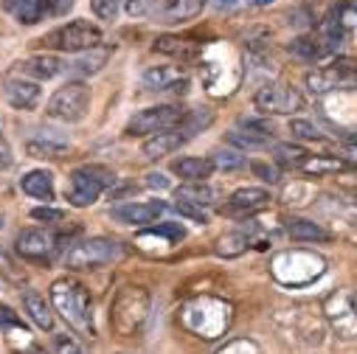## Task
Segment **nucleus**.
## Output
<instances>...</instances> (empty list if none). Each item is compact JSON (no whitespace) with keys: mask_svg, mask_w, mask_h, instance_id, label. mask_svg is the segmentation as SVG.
Wrapping results in <instances>:
<instances>
[{"mask_svg":"<svg viewBox=\"0 0 357 354\" xmlns=\"http://www.w3.org/2000/svg\"><path fill=\"white\" fill-rule=\"evenodd\" d=\"M51 301L56 312L82 334H93V312H91V295L73 279H59L51 284Z\"/></svg>","mask_w":357,"mask_h":354,"instance_id":"obj_1","label":"nucleus"},{"mask_svg":"<svg viewBox=\"0 0 357 354\" xmlns=\"http://www.w3.org/2000/svg\"><path fill=\"white\" fill-rule=\"evenodd\" d=\"M116 183V174L105 166H96V163H84V166H76L68 177V203L76 206V208H87V206H93L102 192L107 186Z\"/></svg>","mask_w":357,"mask_h":354,"instance_id":"obj_2","label":"nucleus"},{"mask_svg":"<svg viewBox=\"0 0 357 354\" xmlns=\"http://www.w3.org/2000/svg\"><path fill=\"white\" fill-rule=\"evenodd\" d=\"M183 326L200 337H220L231 323V307L217 298H197L181 312Z\"/></svg>","mask_w":357,"mask_h":354,"instance_id":"obj_3","label":"nucleus"},{"mask_svg":"<svg viewBox=\"0 0 357 354\" xmlns=\"http://www.w3.org/2000/svg\"><path fill=\"white\" fill-rule=\"evenodd\" d=\"M45 48L51 51H62V54H82V51H91V48H99L102 45V29L87 23V20H70L54 31H48L43 40H40Z\"/></svg>","mask_w":357,"mask_h":354,"instance_id":"obj_4","label":"nucleus"},{"mask_svg":"<svg viewBox=\"0 0 357 354\" xmlns=\"http://www.w3.org/2000/svg\"><path fill=\"white\" fill-rule=\"evenodd\" d=\"M87 107H91V87L84 82H68L62 87H56L54 96L45 105V116L65 121V124H76L87 116Z\"/></svg>","mask_w":357,"mask_h":354,"instance_id":"obj_5","label":"nucleus"},{"mask_svg":"<svg viewBox=\"0 0 357 354\" xmlns=\"http://www.w3.org/2000/svg\"><path fill=\"white\" fill-rule=\"evenodd\" d=\"M124 247L116 242V239H107V236H91L79 245H73L65 256V264L73 270H96V268H105V264L121 259Z\"/></svg>","mask_w":357,"mask_h":354,"instance_id":"obj_6","label":"nucleus"},{"mask_svg":"<svg viewBox=\"0 0 357 354\" xmlns=\"http://www.w3.org/2000/svg\"><path fill=\"white\" fill-rule=\"evenodd\" d=\"M349 40H357V0H337L321 23V43L337 51Z\"/></svg>","mask_w":357,"mask_h":354,"instance_id":"obj_7","label":"nucleus"},{"mask_svg":"<svg viewBox=\"0 0 357 354\" xmlns=\"http://www.w3.org/2000/svg\"><path fill=\"white\" fill-rule=\"evenodd\" d=\"M146 312H149V295H146L141 287H127V290L113 301L110 323L116 326L119 334L130 337V334H135V332L144 326Z\"/></svg>","mask_w":357,"mask_h":354,"instance_id":"obj_8","label":"nucleus"},{"mask_svg":"<svg viewBox=\"0 0 357 354\" xmlns=\"http://www.w3.org/2000/svg\"><path fill=\"white\" fill-rule=\"evenodd\" d=\"M253 105L264 116H290V113L304 107V99H301V93L296 91V87H290V84L267 82V84H261L256 91Z\"/></svg>","mask_w":357,"mask_h":354,"instance_id":"obj_9","label":"nucleus"},{"mask_svg":"<svg viewBox=\"0 0 357 354\" xmlns=\"http://www.w3.org/2000/svg\"><path fill=\"white\" fill-rule=\"evenodd\" d=\"M186 110H181L177 105H158V107H146L141 113H135L130 121H127V135H155V132H163V130H174L177 124L183 121Z\"/></svg>","mask_w":357,"mask_h":354,"instance_id":"obj_10","label":"nucleus"},{"mask_svg":"<svg viewBox=\"0 0 357 354\" xmlns=\"http://www.w3.org/2000/svg\"><path fill=\"white\" fill-rule=\"evenodd\" d=\"M324 315L340 337H357V290H337L324 301Z\"/></svg>","mask_w":357,"mask_h":354,"instance_id":"obj_11","label":"nucleus"},{"mask_svg":"<svg viewBox=\"0 0 357 354\" xmlns=\"http://www.w3.org/2000/svg\"><path fill=\"white\" fill-rule=\"evenodd\" d=\"M351 84H357V68L351 62H337V65L307 73V87L315 96H326L332 91H343V87H351Z\"/></svg>","mask_w":357,"mask_h":354,"instance_id":"obj_12","label":"nucleus"},{"mask_svg":"<svg viewBox=\"0 0 357 354\" xmlns=\"http://www.w3.org/2000/svg\"><path fill=\"white\" fill-rule=\"evenodd\" d=\"M15 250L29 261H48L54 256L56 245H54L51 233L40 231V228H23L15 239Z\"/></svg>","mask_w":357,"mask_h":354,"instance_id":"obj_13","label":"nucleus"},{"mask_svg":"<svg viewBox=\"0 0 357 354\" xmlns=\"http://www.w3.org/2000/svg\"><path fill=\"white\" fill-rule=\"evenodd\" d=\"M271 206V192L267 189H253V186H245V189H236L228 203L220 208L225 217H248V214H256L261 208Z\"/></svg>","mask_w":357,"mask_h":354,"instance_id":"obj_14","label":"nucleus"},{"mask_svg":"<svg viewBox=\"0 0 357 354\" xmlns=\"http://www.w3.org/2000/svg\"><path fill=\"white\" fill-rule=\"evenodd\" d=\"M206 3L208 0H155V9L149 17L155 23H183L197 17Z\"/></svg>","mask_w":357,"mask_h":354,"instance_id":"obj_15","label":"nucleus"},{"mask_svg":"<svg viewBox=\"0 0 357 354\" xmlns=\"http://www.w3.org/2000/svg\"><path fill=\"white\" fill-rule=\"evenodd\" d=\"M166 211L163 200H149V203H127V206H116L110 211V217L121 225H149L155 222L160 214Z\"/></svg>","mask_w":357,"mask_h":354,"instance_id":"obj_16","label":"nucleus"},{"mask_svg":"<svg viewBox=\"0 0 357 354\" xmlns=\"http://www.w3.org/2000/svg\"><path fill=\"white\" fill-rule=\"evenodd\" d=\"M3 96L15 110H34L40 105V84L20 79V76H12L3 84Z\"/></svg>","mask_w":357,"mask_h":354,"instance_id":"obj_17","label":"nucleus"},{"mask_svg":"<svg viewBox=\"0 0 357 354\" xmlns=\"http://www.w3.org/2000/svg\"><path fill=\"white\" fill-rule=\"evenodd\" d=\"M144 84L152 87V91H177V93H183L189 82L181 73V68H174V65H155V68L144 70Z\"/></svg>","mask_w":357,"mask_h":354,"instance_id":"obj_18","label":"nucleus"},{"mask_svg":"<svg viewBox=\"0 0 357 354\" xmlns=\"http://www.w3.org/2000/svg\"><path fill=\"white\" fill-rule=\"evenodd\" d=\"M26 152L31 157H62L68 152V138L59 135L56 130H40V135L29 138Z\"/></svg>","mask_w":357,"mask_h":354,"instance_id":"obj_19","label":"nucleus"},{"mask_svg":"<svg viewBox=\"0 0 357 354\" xmlns=\"http://www.w3.org/2000/svg\"><path fill=\"white\" fill-rule=\"evenodd\" d=\"M189 138L181 132V130H163V132H155L152 138H146V144H144V157H149V160H155V157H166V155H172L174 149H181L183 144H186Z\"/></svg>","mask_w":357,"mask_h":354,"instance_id":"obj_20","label":"nucleus"},{"mask_svg":"<svg viewBox=\"0 0 357 354\" xmlns=\"http://www.w3.org/2000/svg\"><path fill=\"white\" fill-rule=\"evenodd\" d=\"M110 48H91V51H82V54H76L70 62H65V70L68 73H76V76H93V73H99L105 65H107V59H110Z\"/></svg>","mask_w":357,"mask_h":354,"instance_id":"obj_21","label":"nucleus"},{"mask_svg":"<svg viewBox=\"0 0 357 354\" xmlns=\"http://www.w3.org/2000/svg\"><path fill=\"white\" fill-rule=\"evenodd\" d=\"M20 189L34 200L51 203L54 200V174L45 169H31L20 177Z\"/></svg>","mask_w":357,"mask_h":354,"instance_id":"obj_22","label":"nucleus"},{"mask_svg":"<svg viewBox=\"0 0 357 354\" xmlns=\"http://www.w3.org/2000/svg\"><path fill=\"white\" fill-rule=\"evenodd\" d=\"M65 70V62L51 56V54H40V56H31V59H23L17 62V73L20 76H34V79H54Z\"/></svg>","mask_w":357,"mask_h":354,"instance_id":"obj_23","label":"nucleus"},{"mask_svg":"<svg viewBox=\"0 0 357 354\" xmlns=\"http://www.w3.org/2000/svg\"><path fill=\"white\" fill-rule=\"evenodd\" d=\"M214 169L217 166H214L211 157H181V160L172 163V171L181 174L186 183H203L206 177H211Z\"/></svg>","mask_w":357,"mask_h":354,"instance_id":"obj_24","label":"nucleus"},{"mask_svg":"<svg viewBox=\"0 0 357 354\" xmlns=\"http://www.w3.org/2000/svg\"><path fill=\"white\" fill-rule=\"evenodd\" d=\"M23 307H26V312L31 315V321H34L43 332H51V329H54L51 307L45 304V298H43L37 290H26V293H23Z\"/></svg>","mask_w":357,"mask_h":354,"instance_id":"obj_25","label":"nucleus"},{"mask_svg":"<svg viewBox=\"0 0 357 354\" xmlns=\"http://www.w3.org/2000/svg\"><path fill=\"white\" fill-rule=\"evenodd\" d=\"M6 12H12L23 26H34L45 15V0H3Z\"/></svg>","mask_w":357,"mask_h":354,"instance_id":"obj_26","label":"nucleus"},{"mask_svg":"<svg viewBox=\"0 0 357 354\" xmlns=\"http://www.w3.org/2000/svg\"><path fill=\"white\" fill-rule=\"evenodd\" d=\"M174 197H177V200H183V203H192V206L206 208V206H211V203H214L217 192L203 180V183H183V186H177Z\"/></svg>","mask_w":357,"mask_h":354,"instance_id":"obj_27","label":"nucleus"},{"mask_svg":"<svg viewBox=\"0 0 357 354\" xmlns=\"http://www.w3.org/2000/svg\"><path fill=\"white\" fill-rule=\"evenodd\" d=\"M214 124V113L208 110V107H200V110H189L186 116H183V121L177 124V130H181L186 138H195L197 132H203L206 127H211Z\"/></svg>","mask_w":357,"mask_h":354,"instance_id":"obj_28","label":"nucleus"},{"mask_svg":"<svg viewBox=\"0 0 357 354\" xmlns=\"http://www.w3.org/2000/svg\"><path fill=\"white\" fill-rule=\"evenodd\" d=\"M287 231L296 242H324V239H329V233L312 220H290Z\"/></svg>","mask_w":357,"mask_h":354,"instance_id":"obj_29","label":"nucleus"},{"mask_svg":"<svg viewBox=\"0 0 357 354\" xmlns=\"http://www.w3.org/2000/svg\"><path fill=\"white\" fill-rule=\"evenodd\" d=\"M307 157H310V155H307L301 146H296V144H276V146H273V160L282 163V166L301 169Z\"/></svg>","mask_w":357,"mask_h":354,"instance_id":"obj_30","label":"nucleus"},{"mask_svg":"<svg viewBox=\"0 0 357 354\" xmlns=\"http://www.w3.org/2000/svg\"><path fill=\"white\" fill-rule=\"evenodd\" d=\"M290 51H293L296 56L307 59V62H315V59H321L324 54H329L326 45H324L321 40H315V37H298V40H293Z\"/></svg>","mask_w":357,"mask_h":354,"instance_id":"obj_31","label":"nucleus"},{"mask_svg":"<svg viewBox=\"0 0 357 354\" xmlns=\"http://www.w3.org/2000/svg\"><path fill=\"white\" fill-rule=\"evenodd\" d=\"M228 144H234L236 149H261L271 144V138H264V135H256V132H242V130H231L225 135Z\"/></svg>","mask_w":357,"mask_h":354,"instance_id":"obj_32","label":"nucleus"},{"mask_svg":"<svg viewBox=\"0 0 357 354\" xmlns=\"http://www.w3.org/2000/svg\"><path fill=\"white\" fill-rule=\"evenodd\" d=\"M155 51L169 54V56H192L195 54V48L186 40H181V37H160V40H155Z\"/></svg>","mask_w":357,"mask_h":354,"instance_id":"obj_33","label":"nucleus"},{"mask_svg":"<svg viewBox=\"0 0 357 354\" xmlns=\"http://www.w3.org/2000/svg\"><path fill=\"white\" fill-rule=\"evenodd\" d=\"M301 169L310 171V174H326V171H340L343 169V160L326 157V155H315V157H307Z\"/></svg>","mask_w":357,"mask_h":354,"instance_id":"obj_34","label":"nucleus"},{"mask_svg":"<svg viewBox=\"0 0 357 354\" xmlns=\"http://www.w3.org/2000/svg\"><path fill=\"white\" fill-rule=\"evenodd\" d=\"M245 247H248V236L245 233H225L217 242V253L220 256H239V253H245Z\"/></svg>","mask_w":357,"mask_h":354,"instance_id":"obj_35","label":"nucleus"},{"mask_svg":"<svg viewBox=\"0 0 357 354\" xmlns=\"http://www.w3.org/2000/svg\"><path fill=\"white\" fill-rule=\"evenodd\" d=\"M211 160H214L217 169H239V166H245V157L236 149H214Z\"/></svg>","mask_w":357,"mask_h":354,"instance_id":"obj_36","label":"nucleus"},{"mask_svg":"<svg viewBox=\"0 0 357 354\" xmlns=\"http://www.w3.org/2000/svg\"><path fill=\"white\" fill-rule=\"evenodd\" d=\"M91 9L99 20H107L113 23L119 17V9H121V0H91Z\"/></svg>","mask_w":357,"mask_h":354,"instance_id":"obj_37","label":"nucleus"},{"mask_svg":"<svg viewBox=\"0 0 357 354\" xmlns=\"http://www.w3.org/2000/svg\"><path fill=\"white\" fill-rule=\"evenodd\" d=\"M217 354H261V348L253 340H248V337H236V340L225 343Z\"/></svg>","mask_w":357,"mask_h":354,"instance_id":"obj_38","label":"nucleus"},{"mask_svg":"<svg viewBox=\"0 0 357 354\" xmlns=\"http://www.w3.org/2000/svg\"><path fill=\"white\" fill-rule=\"evenodd\" d=\"M124 9L130 17H149L155 9V0H124Z\"/></svg>","mask_w":357,"mask_h":354,"instance_id":"obj_39","label":"nucleus"},{"mask_svg":"<svg viewBox=\"0 0 357 354\" xmlns=\"http://www.w3.org/2000/svg\"><path fill=\"white\" fill-rule=\"evenodd\" d=\"M290 132H293V135H298V138H304V141H318V138H321L318 127H312L310 121H301V118L290 121Z\"/></svg>","mask_w":357,"mask_h":354,"instance_id":"obj_40","label":"nucleus"},{"mask_svg":"<svg viewBox=\"0 0 357 354\" xmlns=\"http://www.w3.org/2000/svg\"><path fill=\"white\" fill-rule=\"evenodd\" d=\"M54 348H56V354H87L73 337H68V334H56L54 337Z\"/></svg>","mask_w":357,"mask_h":354,"instance_id":"obj_41","label":"nucleus"},{"mask_svg":"<svg viewBox=\"0 0 357 354\" xmlns=\"http://www.w3.org/2000/svg\"><path fill=\"white\" fill-rule=\"evenodd\" d=\"M146 233H152V236H169L172 242H181L183 236H186V231L177 225V222H169V225H158V228H149Z\"/></svg>","mask_w":357,"mask_h":354,"instance_id":"obj_42","label":"nucleus"},{"mask_svg":"<svg viewBox=\"0 0 357 354\" xmlns=\"http://www.w3.org/2000/svg\"><path fill=\"white\" fill-rule=\"evenodd\" d=\"M76 6V0H45V17H62Z\"/></svg>","mask_w":357,"mask_h":354,"instance_id":"obj_43","label":"nucleus"},{"mask_svg":"<svg viewBox=\"0 0 357 354\" xmlns=\"http://www.w3.org/2000/svg\"><path fill=\"white\" fill-rule=\"evenodd\" d=\"M174 208H177V211H181L183 217H189V220L200 222V225L206 222V211H203L200 206H192V203H183V200H177V203H174Z\"/></svg>","mask_w":357,"mask_h":354,"instance_id":"obj_44","label":"nucleus"},{"mask_svg":"<svg viewBox=\"0 0 357 354\" xmlns=\"http://www.w3.org/2000/svg\"><path fill=\"white\" fill-rule=\"evenodd\" d=\"M253 174H259V180L264 183H279V171L273 166H267V163H250Z\"/></svg>","mask_w":357,"mask_h":354,"instance_id":"obj_45","label":"nucleus"},{"mask_svg":"<svg viewBox=\"0 0 357 354\" xmlns=\"http://www.w3.org/2000/svg\"><path fill=\"white\" fill-rule=\"evenodd\" d=\"M31 217H34V220H43V222H62V220H65V214H62V211L48 208V206L34 208V211H31Z\"/></svg>","mask_w":357,"mask_h":354,"instance_id":"obj_46","label":"nucleus"},{"mask_svg":"<svg viewBox=\"0 0 357 354\" xmlns=\"http://www.w3.org/2000/svg\"><path fill=\"white\" fill-rule=\"evenodd\" d=\"M0 326H3V329H9V326H23V321H20V315H17L12 307L0 304Z\"/></svg>","mask_w":357,"mask_h":354,"instance_id":"obj_47","label":"nucleus"},{"mask_svg":"<svg viewBox=\"0 0 357 354\" xmlns=\"http://www.w3.org/2000/svg\"><path fill=\"white\" fill-rule=\"evenodd\" d=\"M146 186L163 192V189H169V177H166L163 171H149V174H146Z\"/></svg>","mask_w":357,"mask_h":354,"instance_id":"obj_48","label":"nucleus"},{"mask_svg":"<svg viewBox=\"0 0 357 354\" xmlns=\"http://www.w3.org/2000/svg\"><path fill=\"white\" fill-rule=\"evenodd\" d=\"M9 166H12V146L3 135H0V171L9 169Z\"/></svg>","mask_w":357,"mask_h":354,"instance_id":"obj_49","label":"nucleus"},{"mask_svg":"<svg viewBox=\"0 0 357 354\" xmlns=\"http://www.w3.org/2000/svg\"><path fill=\"white\" fill-rule=\"evenodd\" d=\"M20 354H48V351H45L40 343H31V340H29L26 348H20Z\"/></svg>","mask_w":357,"mask_h":354,"instance_id":"obj_50","label":"nucleus"},{"mask_svg":"<svg viewBox=\"0 0 357 354\" xmlns=\"http://www.w3.org/2000/svg\"><path fill=\"white\" fill-rule=\"evenodd\" d=\"M211 3H214V9L225 12V9H234V6L239 3V0H211Z\"/></svg>","mask_w":357,"mask_h":354,"instance_id":"obj_51","label":"nucleus"},{"mask_svg":"<svg viewBox=\"0 0 357 354\" xmlns=\"http://www.w3.org/2000/svg\"><path fill=\"white\" fill-rule=\"evenodd\" d=\"M346 160L357 163V146H349V149H346Z\"/></svg>","mask_w":357,"mask_h":354,"instance_id":"obj_52","label":"nucleus"},{"mask_svg":"<svg viewBox=\"0 0 357 354\" xmlns=\"http://www.w3.org/2000/svg\"><path fill=\"white\" fill-rule=\"evenodd\" d=\"M0 222H3V220H0Z\"/></svg>","mask_w":357,"mask_h":354,"instance_id":"obj_53","label":"nucleus"}]
</instances>
